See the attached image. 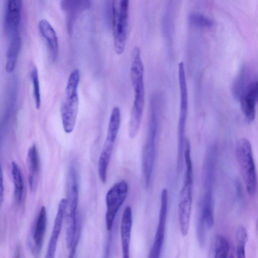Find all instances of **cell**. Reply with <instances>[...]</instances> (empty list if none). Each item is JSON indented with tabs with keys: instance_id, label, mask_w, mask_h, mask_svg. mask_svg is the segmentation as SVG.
Instances as JSON below:
<instances>
[{
	"instance_id": "obj_26",
	"label": "cell",
	"mask_w": 258,
	"mask_h": 258,
	"mask_svg": "<svg viewBox=\"0 0 258 258\" xmlns=\"http://www.w3.org/2000/svg\"><path fill=\"white\" fill-rule=\"evenodd\" d=\"M30 77L33 85V93L35 100V106L39 109L41 105V95L40 85L37 69L34 66L30 73Z\"/></svg>"
},
{
	"instance_id": "obj_21",
	"label": "cell",
	"mask_w": 258,
	"mask_h": 258,
	"mask_svg": "<svg viewBox=\"0 0 258 258\" xmlns=\"http://www.w3.org/2000/svg\"><path fill=\"white\" fill-rule=\"evenodd\" d=\"M8 38V47L6 53V71L12 73L15 69L21 48V40L20 34Z\"/></svg>"
},
{
	"instance_id": "obj_3",
	"label": "cell",
	"mask_w": 258,
	"mask_h": 258,
	"mask_svg": "<svg viewBox=\"0 0 258 258\" xmlns=\"http://www.w3.org/2000/svg\"><path fill=\"white\" fill-rule=\"evenodd\" d=\"M158 127V104L155 97L151 99L148 132L143 153L142 167L145 187L148 189L154 166L156 140Z\"/></svg>"
},
{
	"instance_id": "obj_19",
	"label": "cell",
	"mask_w": 258,
	"mask_h": 258,
	"mask_svg": "<svg viewBox=\"0 0 258 258\" xmlns=\"http://www.w3.org/2000/svg\"><path fill=\"white\" fill-rule=\"evenodd\" d=\"M39 29L48 45L52 61H55L58 54V38L55 30L45 19L41 20L38 24Z\"/></svg>"
},
{
	"instance_id": "obj_1",
	"label": "cell",
	"mask_w": 258,
	"mask_h": 258,
	"mask_svg": "<svg viewBox=\"0 0 258 258\" xmlns=\"http://www.w3.org/2000/svg\"><path fill=\"white\" fill-rule=\"evenodd\" d=\"M144 64L140 49L135 46L132 51L130 79L134 99L128 125V136L133 139L138 134L141 125L145 105Z\"/></svg>"
},
{
	"instance_id": "obj_11",
	"label": "cell",
	"mask_w": 258,
	"mask_h": 258,
	"mask_svg": "<svg viewBox=\"0 0 258 258\" xmlns=\"http://www.w3.org/2000/svg\"><path fill=\"white\" fill-rule=\"evenodd\" d=\"M22 0H7L5 17V29L8 37L20 34Z\"/></svg>"
},
{
	"instance_id": "obj_25",
	"label": "cell",
	"mask_w": 258,
	"mask_h": 258,
	"mask_svg": "<svg viewBox=\"0 0 258 258\" xmlns=\"http://www.w3.org/2000/svg\"><path fill=\"white\" fill-rule=\"evenodd\" d=\"M229 251V244L227 239L223 235H217L214 244L215 257H227Z\"/></svg>"
},
{
	"instance_id": "obj_8",
	"label": "cell",
	"mask_w": 258,
	"mask_h": 258,
	"mask_svg": "<svg viewBox=\"0 0 258 258\" xmlns=\"http://www.w3.org/2000/svg\"><path fill=\"white\" fill-rule=\"evenodd\" d=\"M129 0H113V36L114 47L117 55L124 50L127 29Z\"/></svg>"
},
{
	"instance_id": "obj_14",
	"label": "cell",
	"mask_w": 258,
	"mask_h": 258,
	"mask_svg": "<svg viewBox=\"0 0 258 258\" xmlns=\"http://www.w3.org/2000/svg\"><path fill=\"white\" fill-rule=\"evenodd\" d=\"M217 156V147L211 146L206 154L203 165V181L205 193H212Z\"/></svg>"
},
{
	"instance_id": "obj_22",
	"label": "cell",
	"mask_w": 258,
	"mask_h": 258,
	"mask_svg": "<svg viewBox=\"0 0 258 258\" xmlns=\"http://www.w3.org/2000/svg\"><path fill=\"white\" fill-rule=\"evenodd\" d=\"M12 175L14 184V197L17 204L22 200L24 183L21 170L15 162H12Z\"/></svg>"
},
{
	"instance_id": "obj_6",
	"label": "cell",
	"mask_w": 258,
	"mask_h": 258,
	"mask_svg": "<svg viewBox=\"0 0 258 258\" xmlns=\"http://www.w3.org/2000/svg\"><path fill=\"white\" fill-rule=\"evenodd\" d=\"M236 154L247 192L252 196L256 191L257 176L251 145L247 139L242 138L238 142Z\"/></svg>"
},
{
	"instance_id": "obj_17",
	"label": "cell",
	"mask_w": 258,
	"mask_h": 258,
	"mask_svg": "<svg viewBox=\"0 0 258 258\" xmlns=\"http://www.w3.org/2000/svg\"><path fill=\"white\" fill-rule=\"evenodd\" d=\"M133 222L132 210L130 206L125 207L120 224V235L122 257L129 258L131 230Z\"/></svg>"
},
{
	"instance_id": "obj_12",
	"label": "cell",
	"mask_w": 258,
	"mask_h": 258,
	"mask_svg": "<svg viewBox=\"0 0 258 258\" xmlns=\"http://www.w3.org/2000/svg\"><path fill=\"white\" fill-rule=\"evenodd\" d=\"M241 108L247 120L252 122L255 116V104L258 101V82L249 83L240 98Z\"/></svg>"
},
{
	"instance_id": "obj_28",
	"label": "cell",
	"mask_w": 258,
	"mask_h": 258,
	"mask_svg": "<svg viewBox=\"0 0 258 258\" xmlns=\"http://www.w3.org/2000/svg\"><path fill=\"white\" fill-rule=\"evenodd\" d=\"M4 180H3V172H2V170H1V195H0V201H1V205L2 204V203L4 200Z\"/></svg>"
},
{
	"instance_id": "obj_13",
	"label": "cell",
	"mask_w": 258,
	"mask_h": 258,
	"mask_svg": "<svg viewBox=\"0 0 258 258\" xmlns=\"http://www.w3.org/2000/svg\"><path fill=\"white\" fill-rule=\"evenodd\" d=\"M91 0H61L60 6L66 13L68 31L72 32L73 25L77 17L83 11L89 9Z\"/></svg>"
},
{
	"instance_id": "obj_16",
	"label": "cell",
	"mask_w": 258,
	"mask_h": 258,
	"mask_svg": "<svg viewBox=\"0 0 258 258\" xmlns=\"http://www.w3.org/2000/svg\"><path fill=\"white\" fill-rule=\"evenodd\" d=\"M67 203V200L66 199H62L59 203L53 227L47 246L46 257L52 258L54 256L57 242L62 227L63 216L66 211Z\"/></svg>"
},
{
	"instance_id": "obj_15",
	"label": "cell",
	"mask_w": 258,
	"mask_h": 258,
	"mask_svg": "<svg viewBox=\"0 0 258 258\" xmlns=\"http://www.w3.org/2000/svg\"><path fill=\"white\" fill-rule=\"evenodd\" d=\"M120 110L115 106L112 110L109 121L106 140L101 152L111 155L120 123Z\"/></svg>"
},
{
	"instance_id": "obj_4",
	"label": "cell",
	"mask_w": 258,
	"mask_h": 258,
	"mask_svg": "<svg viewBox=\"0 0 258 258\" xmlns=\"http://www.w3.org/2000/svg\"><path fill=\"white\" fill-rule=\"evenodd\" d=\"M68 198L66 207L67 228L66 243L68 248H71L77 231L76 211L78 203L79 188L78 172L75 163L70 165L68 172Z\"/></svg>"
},
{
	"instance_id": "obj_23",
	"label": "cell",
	"mask_w": 258,
	"mask_h": 258,
	"mask_svg": "<svg viewBox=\"0 0 258 258\" xmlns=\"http://www.w3.org/2000/svg\"><path fill=\"white\" fill-rule=\"evenodd\" d=\"M248 78V73L245 67H242L235 78L233 86L232 94L234 98L239 100L246 87Z\"/></svg>"
},
{
	"instance_id": "obj_2",
	"label": "cell",
	"mask_w": 258,
	"mask_h": 258,
	"mask_svg": "<svg viewBox=\"0 0 258 258\" xmlns=\"http://www.w3.org/2000/svg\"><path fill=\"white\" fill-rule=\"evenodd\" d=\"M80 73L78 69L73 70L68 79L61 107L60 115L62 126L66 133L74 129L79 109L78 87Z\"/></svg>"
},
{
	"instance_id": "obj_10",
	"label": "cell",
	"mask_w": 258,
	"mask_h": 258,
	"mask_svg": "<svg viewBox=\"0 0 258 258\" xmlns=\"http://www.w3.org/2000/svg\"><path fill=\"white\" fill-rule=\"evenodd\" d=\"M167 210L168 190L164 188L161 192V206L156 232L148 256L150 258H159L160 256L165 237Z\"/></svg>"
},
{
	"instance_id": "obj_27",
	"label": "cell",
	"mask_w": 258,
	"mask_h": 258,
	"mask_svg": "<svg viewBox=\"0 0 258 258\" xmlns=\"http://www.w3.org/2000/svg\"><path fill=\"white\" fill-rule=\"evenodd\" d=\"M189 21L191 25L197 27H210L212 24L210 19L199 13L191 14Z\"/></svg>"
},
{
	"instance_id": "obj_24",
	"label": "cell",
	"mask_w": 258,
	"mask_h": 258,
	"mask_svg": "<svg viewBox=\"0 0 258 258\" xmlns=\"http://www.w3.org/2000/svg\"><path fill=\"white\" fill-rule=\"evenodd\" d=\"M236 252L237 256L244 258L245 256V246L247 239V232L243 226H239L235 231Z\"/></svg>"
},
{
	"instance_id": "obj_9",
	"label": "cell",
	"mask_w": 258,
	"mask_h": 258,
	"mask_svg": "<svg viewBox=\"0 0 258 258\" xmlns=\"http://www.w3.org/2000/svg\"><path fill=\"white\" fill-rule=\"evenodd\" d=\"M127 192L128 185L123 180L114 184L107 191L105 221L108 231H111L117 213L125 200Z\"/></svg>"
},
{
	"instance_id": "obj_18",
	"label": "cell",
	"mask_w": 258,
	"mask_h": 258,
	"mask_svg": "<svg viewBox=\"0 0 258 258\" xmlns=\"http://www.w3.org/2000/svg\"><path fill=\"white\" fill-rule=\"evenodd\" d=\"M27 165L29 185L30 190L33 191L37 185L40 166L39 154L35 144L32 145L28 151Z\"/></svg>"
},
{
	"instance_id": "obj_20",
	"label": "cell",
	"mask_w": 258,
	"mask_h": 258,
	"mask_svg": "<svg viewBox=\"0 0 258 258\" xmlns=\"http://www.w3.org/2000/svg\"><path fill=\"white\" fill-rule=\"evenodd\" d=\"M46 224V209L43 206L39 212L33 235L34 248L36 253H38L42 247Z\"/></svg>"
},
{
	"instance_id": "obj_5",
	"label": "cell",
	"mask_w": 258,
	"mask_h": 258,
	"mask_svg": "<svg viewBox=\"0 0 258 258\" xmlns=\"http://www.w3.org/2000/svg\"><path fill=\"white\" fill-rule=\"evenodd\" d=\"M178 81L180 89V103L177 130V166L179 173L183 169L184 150L185 142V129L188 112V93L184 63H178Z\"/></svg>"
},
{
	"instance_id": "obj_7",
	"label": "cell",
	"mask_w": 258,
	"mask_h": 258,
	"mask_svg": "<svg viewBox=\"0 0 258 258\" xmlns=\"http://www.w3.org/2000/svg\"><path fill=\"white\" fill-rule=\"evenodd\" d=\"M192 164H186L184 183L179 192L178 205V220L183 236L187 235L189 228L192 202Z\"/></svg>"
}]
</instances>
